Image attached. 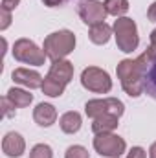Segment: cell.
<instances>
[{"label":"cell","mask_w":156,"mask_h":158,"mask_svg":"<svg viewBox=\"0 0 156 158\" xmlns=\"http://www.w3.org/2000/svg\"><path fill=\"white\" fill-rule=\"evenodd\" d=\"M149 64H151V59H149L147 52H143L138 59H123L117 63L116 74L117 79L121 81L125 94H129L130 98H140L145 92L143 76H145V70Z\"/></svg>","instance_id":"cell-1"},{"label":"cell","mask_w":156,"mask_h":158,"mask_svg":"<svg viewBox=\"0 0 156 158\" xmlns=\"http://www.w3.org/2000/svg\"><path fill=\"white\" fill-rule=\"evenodd\" d=\"M42 50H44L46 57L51 59V63L64 59L66 55H70L76 50V35H74V31H70V30H59V31L50 33L44 39Z\"/></svg>","instance_id":"cell-2"},{"label":"cell","mask_w":156,"mask_h":158,"mask_svg":"<svg viewBox=\"0 0 156 158\" xmlns=\"http://www.w3.org/2000/svg\"><path fill=\"white\" fill-rule=\"evenodd\" d=\"M114 37H116L117 50H121L123 53H132L138 44H140V35H138V26L132 19L129 17H119L114 26Z\"/></svg>","instance_id":"cell-3"},{"label":"cell","mask_w":156,"mask_h":158,"mask_svg":"<svg viewBox=\"0 0 156 158\" xmlns=\"http://www.w3.org/2000/svg\"><path fill=\"white\" fill-rule=\"evenodd\" d=\"M81 85L94 94H109L112 90V79L109 72L99 66H86L81 72Z\"/></svg>","instance_id":"cell-4"},{"label":"cell","mask_w":156,"mask_h":158,"mask_svg":"<svg viewBox=\"0 0 156 158\" xmlns=\"http://www.w3.org/2000/svg\"><path fill=\"white\" fill-rule=\"evenodd\" d=\"M13 57L18 63L24 64H33V66H42L46 61V53L44 50H40L39 46L30 39H18L13 44Z\"/></svg>","instance_id":"cell-5"},{"label":"cell","mask_w":156,"mask_h":158,"mask_svg":"<svg viewBox=\"0 0 156 158\" xmlns=\"http://www.w3.org/2000/svg\"><path fill=\"white\" fill-rule=\"evenodd\" d=\"M94 149L99 156L105 158H119L125 149L127 143L121 136H117L114 132H103V134H96L94 138Z\"/></svg>","instance_id":"cell-6"},{"label":"cell","mask_w":156,"mask_h":158,"mask_svg":"<svg viewBox=\"0 0 156 158\" xmlns=\"http://www.w3.org/2000/svg\"><path fill=\"white\" fill-rule=\"evenodd\" d=\"M84 112L86 116L92 119L99 118L103 114H114V116H121L125 112V105L121 99L117 98H103V99H90L84 105Z\"/></svg>","instance_id":"cell-7"},{"label":"cell","mask_w":156,"mask_h":158,"mask_svg":"<svg viewBox=\"0 0 156 158\" xmlns=\"http://www.w3.org/2000/svg\"><path fill=\"white\" fill-rule=\"evenodd\" d=\"M79 17L81 20L86 24V26H96V24H101L105 22L107 19V9H105V4L99 2V0H83L79 4Z\"/></svg>","instance_id":"cell-8"},{"label":"cell","mask_w":156,"mask_h":158,"mask_svg":"<svg viewBox=\"0 0 156 158\" xmlns=\"http://www.w3.org/2000/svg\"><path fill=\"white\" fill-rule=\"evenodd\" d=\"M2 151H4L6 156L18 158V156H22L24 151H26V142H24V138H22L18 132L11 131V132H7V134L4 136V140H2Z\"/></svg>","instance_id":"cell-9"},{"label":"cell","mask_w":156,"mask_h":158,"mask_svg":"<svg viewBox=\"0 0 156 158\" xmlns=\"http://www.w3.org/2000/svg\"><path fill=\"white\" fill-rule=\"evenodd\" d=\"M11 77H13V81L17 85H22V86H26L30 90L40 88L42 86V81H44V77L40 76L39 72L30 70V68H15L13 74H11Z\"/></svg>","instance_id":"cell-10"},{"label":"cell","mask_w":156,"mask_h":158,"mask_svg":"<svg viewBox=\"0 0 156 158\" xmlns=\"http://www.w3.org/2000/svg\"><path fill=\"white\" fill-rule=\"evenodd\" d=\"M48 76L63 85H68L74 79V64L68 59H61V61H53L50 66Z\"/></svg>","instance_id":"cell-11"},{"label":"cell","mask_w":156,"mask_h":158,"mask_svg":"<svg viewBox=\"0 0 156 158\" xmlns=\"http://www.w3.org/2000/svg\"><path fill=\"white\" fill-rule=\"evenodd\" d=\"M33 119L39 127H51L57 121V110L51 103H39L33 110Z\"/></svg>","instance_id":"cell-12"},{"label":"cell","mask_w":156,"mask_h":158,"mask_svg":"<svg viewBox=\"0 0 156 158\" xmlns=\"http://www.w3.org/2000/svg\"><path fill=\"white\" fill-rule=\"evenodd\" d=\"M81 125H83V118H81V114L76 112V110H68V112H64L59 118V127L66 134H76V132H79Z\"/></svg>","instance_id":"cell-13"},{"label":"cell","mask_w":156,"mask_h":158,"mask_svg":"<svg viewBox=\"0 0 156 158\" xmlns=\"http://www.w3.org/2000/svg\"><path fill=\"white\" fill-rule=\"evenodd\" d=\"M112 33H114L112 26H109L107 22H101V24L90 26V31H88V39L92 40L94 44H97V46H103V44H107V42L110 40Z\"/></svg>","instance_id":"cell-14"},{"label":"cell","mask_w":156,"mask_h":158,"mask_svg":"<svg viewBox=\"0 0 156 158\" xmlns=\"http://www.w3.org/2000/svg\"><path fill=\"white\" fill-rule=\"evenodd\" d=\"M119 125V118L114 114H103L94 119L92 123V132L94 134H103V132H114Z\"/></svg>","instance_id":"cell-15"},{"label":"cell","mask_w":156,"mask_h":158,"mask_svg":"<svg viewBox=\"0 0 156 158\" xmlns=\"http://www.w3.org/2000/svg\"><path fill=\"white\" fill-rule=\"evenodd\" d=\"M6 96H7V99H9L17 109H24V107H28V105L33 101V94H30L28 90L17 88V86H11Z\"/></svg>","instance_id":"cell-16"},{"label":"cell","mask_w":156,"mask_h":158,"mask_svg":"<svg viewBox=\"0 0 156 158\" xmlns=\"http://www.w3.org/2000/svg\"><path fill=\"white\" fill-rule=\"evenodd\" d=\"M64 88H66V85H63V83H59V81L51 79L50 76H46V77H44L42 86H40L42 94H46V96H50V98H61V96L64 94Z\"/></svg>","instance_id":"cell-17"},{"label":"cell","mask_w":156,"mask_h":158,"mask_svg":"<svg viewBox=\"0 0 156 158\" xmlns=\"http://www.w3.org/2000/svg\"><path fill=\"white\" fill-rule=\"evenodd\" d=\"M143 88H145V94H149L153 99H156V61H153L145 70Z\"/></svg>","instance_id":"cell-18"},{"label":"cell","mask_w":156,"mask_h":158,"mask_svg":"<svg viewBox=\"0 0 156 158\" xmlns=\"http://www.w3.org/2000/svg\"><path fill=\"white\" fill-rule=\"evenodd\" d=\"M105 4V9H107V13L109 15H112V17H123L127 11H129V0H105L103 2Z\"/></svg>","instance_id":"cell-19"},{"label":"cell","mask_w":156,"mask_h":158,"mask_svg":"<svg viewBox=\"0 0 156 158\" xmlns=\"http://www.w3.org/2000/svg\"><path fill=\"white\" fill-rule=\"evenodd\" d=\"M30 158H53V151L48 143H37L30 151Z\"/></svg>","instance_id":"cell-20"},{"label":"cell","mask_w":156,"mask_h":158,"mask_svg":"<svg viewBox=\"0 0 156 158\" xmlns=\"http://www.w3.org/2000/svg\"><path fill=\"white\" fill-rule=\"evenodd\" d=\"M64 158H90V153L83 145H70L64 153Z\"/></svg>","instance_id":"cell-21"},{"label":"cell","mask_w":156,"mask_h":158,"mask_svg":"<svg viewBox=\"0 0 156 158\" xmlns=\"http://www.w3.org/2000/svg\"><path fill=\"white\" fill-rule=\"evenodd\" d=\"M0 103H2V112H4V116L6 118H11V116H15V105L7 99V96H4L2 99H0Z\"/></svg>","instance_id":"cell-22"},{"label":"cell","mask_w":156,"mask_h":158,"mask_svg":"<svg viewBox=\"0 0 156 158\" xmlns=\"http://www.w3.org/2000/svg\"><path fill=\"white\" fill-rule=\"evenodd\" d=\"M145 52H147V55H149L151 63L156 61V28L151 31V44H149V48H147Z\"/></svg>","instance_id":"cell-23"},{"label":"cell","mask_w":156,"mask_h":158,"mask_svg":"<svg viewBox=\"0 0 156 158\" xmlns=\"http://www.w3.org/2000/svg\"><path fill=\"white\" fill-rule=\"evenodd\" d=\"M11 24V11H6V9H0V30H7Z\"/></svg>","instance_id":"cell-24"},{"label":"cell","mask_w":156,"mask_h":158,"mask_svg":"<svg viewBox=\"0 0 156 158\" xmlns=\"http://www.w3.org/2000/svg\"><path fill=\"white\" fill-rule=\"evenodd\" d=\"M127 158H147V153H145L143 147H132L127 153Z\"/></svg>","instance_id":"cell-25"},{"label":"cell","mask_w":156,"mask_h":158,"mask_svg":"<svg viewBox=\"0 0 156 158\" xmlns=\"http://www.w3.org/2000/svg\"><path fill=\"white\" fill-rule=\"evenodd\" d=\"M20 4V0H2L0 4V9H6V11H13L17 9V6Z\"/></svg>","instance_id":"cell-26"},{"label":"cell","mask_w":156,"mask_h":158,"mask_svg":"<svg viewBox=\"0 0 156 158\" xmlns=\"http://www.w3.org/2000/svg\"><path fill=\"white\" fill-rule=\"evenodd\" d=\"M147 19H149L151 22H156V2H153V4L149 6V9H147Z\"/></svg>","instance_id":"cell-27"},{"label":"cell","mask_w":156,"mask_h":158,"mask_svg":"<svg viewBox=\"0 0 156 158\" xmlns=\"http://www.w3.org/2000/svg\"><path fill=\"white\" fill-rule=\"evenodd\" d=\"M66 0H42V4L44 6H48V7H59V6H63Z\"/></svg>","instance_id":"cell-28"},{"label":"cell","mask_w":156,"mask_h":158,"mask_svg":"<svg viewBox=\"0 0 156 158\" xmlns=\"http://www.w3.org/2000/svg\"><path fill=\"white\" fill-rule=\"evenodd\" d=\"M149 158H156V142L151 145V149H149Z\"/></svg>","instance_id":"cell-29"}]
</instances>
